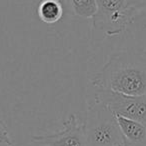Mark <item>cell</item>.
I'll list each match as a JSON object with an SVG mask.
<instances>
[{
	"mask_svg": "<svg viewBox=\"0 0 146 146\" xmlns=\"http://www.w3.org/2000/svg\"><path fill=\"white\" fill-rule=\"evenodd\" d=\"M0 145L13 146L8 128H7L6 124L2 119H0Z\"/></svg>",
	"mask_w": 146,
	"mask_h": 146,
	"instance_id": "9",
	"label": "cell"
},
{
	"mask_svg": "<svg viewBox=\"0 0 146 146\" xmlns=\"http://www.w3.org/2000/svg\"><path fill=\"white\" fill-rule=\"evenodd\" d=\"M126 1L130 7H132L137 11L146 6V0H126Z\"/></svg>",
	"mask_w": 146,
	"mask_h": 146,
	"instance_id": "10",
	"label": "cell"
},
{
	"mask_svg": "<svg viewBox=\"0 0 146 146\" xmlns=\"http://www.w3.org/2000/svg\"><path fill=\"white\" fill-rule=\"evenodd\" d=\"M31 142H32V144L29 146H48V145H45V144H43V143H39V142H33V141H31Z\"/></svg>",
	"mask_w": 146,
	"mask_h": 146,
	"instance_id": "11",
	"label": "cell"
},
{
	"mask_svg": "<svg viewBox=\"0 0 146 146\" xmlns=\"http://www.w3.org/2000/svg\"><path fill=\"white\" fill-rule=\"evenodd\" d=\"M94 99L107 105L116 115L135 120L146 126V94L133 96L108 89H97Z\"/></svg>",
	"mask_w": 146,
	"mask_h": 146,
	"instance_id": "4",
	"label": "cell"
},
{
	"mask_svg": "<svg viewBox=\"0 0 146 146\" xmlns=\"http://www.w3.org/2000/svg\"><path fill=\"white\" fill-rule=\"evenodd\" d=\"M91 82L97 89H108L125 95H144L146 54L130 51L114 53Z\"/></svg>",
	"mask_w": 146,
	"mask_h": 146,
	"instance_id": "1",
	"label": "cell"
},
{
	"mask_svg": "<svg viewBox=\"0 0 146 146\" xmlns=\"http://www.w3.org/2000/svg\"><path fill=\"white\" fill-rule=\"evenodd\" d=\"M31 141L48 146H87L84 122H80L75 114H71L63 122L61 130L55 133L34 135Z\"/></svg>",
	"mask_w": 146,
	"mask_h": 146,
	"instance_id": "5",
	"label": "cell"
},
{
	"mask_svg": "<svg viewBox=\"0 0 146 146\" xmlns=\"http://www.w3.org/2000/svg\"><path fill=\"white\" fill-rule=\"evenodd\" d=\"M120 146H124V145H120Z\"/></svg>",
	"mask_w": 146,
	"mask_h": 146,
	"instance_id": "13",
	"label": "cell"
},
{
	"mask_svg": "<svg viewBox=\"0 0 146 146\" xmlns=\"http://www.w3.org/2000/svg\"><path fill=\"white\" fill-rule=\"evenodd\" d=\"M124 146H146V126L135 120L116 115Z\"/></svg>",
	"mask_w": 146,
	"mask_h": 146,
	"instance_id": "6",
	"label": "cell"
},
{
	"mask_svg": "<svg viewBox=\"0 0 146 146\" xmlns=\"http://www.w3.org/2000/svg\"><path fill=\"white\" fill-rule=\"evenodd\" d=\"M0 146H10V145H0Z\"/></svg>",
	"mask_w": 146,
	"mask_h": 146,
	"instance_id": "12",
	"label": "cell"
},
{
	"mask_svg": "<svg viewBox=\"0 0 146 146\" xmlns=\"http://www.w3.org/2000/svg\"><path fill=\"white\" fill-rule=\"evenodd\" d=\"M73 13L82 18H93L97 11L96 0H69Z\"/></svg>",
	"mask_w": 146,
	"mask_h": 146,
	"instance_id": "8",
	"label": "cell"
},
{
	"mask_svg": "<svg viewBox=\"0 0 146 146\" xmlns=\"http://www.w3.org/2000/svg\"><path fill=\"white\" fill-rule=\"evenodd\" d=\"M97 11L92 18L93 27L106 36H117L134 21L138 11L126 0H96Z\"/></svg>",
	"mask_w": 146,
	"mask_h": 146,
	"instance_id": "3",
	"label": "cell"
},
{
	"mask_svg": "<svg viewBox=\"0 0 146 146\" xmlns=\"http://www.w3.org/2000/svg\"><path fill=\"white\" fill-rule=\"evenodd\" d=\"M37 14L42 22L54 24L63 16V5L60 0H42L37 7Z\"/></svg>",
	"mask_w": 146,
	"mask_h": 146,
	"instance_id": "7",
	"label": "cell"
},
{
	"mask_svg": "<svg viewBox=\"0 0 146 146\" xmlns=\"http://www.w3.org/2000/svg\"><path fill=\"white\" fill-rule=\"evenodd\" d=\"M84 126L87 146L124 145L116 114L98 100L88 105Z\"/></svg>",
	"mask_w": 146,
	"mask_h": 146,
	"instance_id": "2",
	"label": "cell"
}]
</instances>
